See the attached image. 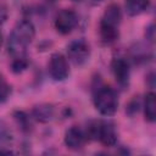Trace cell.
Returning a JSON list of instances; mask_svg holds the SVG:
<instances>
[{"mask_svg": "<svg viewBox=\"0 0 156 156\" xmlns=\"http://www.w3.org/2000/svg\"><path fill=\"white\" fill-rule=\"evenodd\" d=\"M34 35H35L34 24L28 20L20 21L13 27V29L9 37V41H7L9 52L13 57L24 56L26 49L33 41Z\"/></svg>", "mask_w": 156, "mask_h": 156, "instance_id": "obj_1", "label": "cell"}, {"mask_svg": "<svg viewBox=\"0 0 156 156\" xmlns=\"http://www.w3.org/2000/svg\"><path fill=\"white\" fill-rule=\"evenodd\" d=\"M111 68H112V73L118 85H121L122 88L127 87L129 83V77H130L129 62L124 57H115L111 62Z\"/></svg>", "mask_w": 156, "mask_h": 156, "instance_id": "obj_8", "label": "cell"}, {"mask_svg": "<svg viewBox=\"0 0 156 156\" xmlns=\"http://www.w3.org/2000/svg\"><path fill=\"white\" fill-rule=\"evenodd\" d=\"M11 94V88L7 80L4 78V76L0 74V104H4Z\"/></svg>", "mask_w": 156, "mask_h": 156, "instance_id": "obj_15", "label": "cell"}, {"mask_svg": "<svg viewBox=\"0 0 156 156\" xmlns=\"http://www.w3.org/2000/svg\"><path fill=\"white\" fill-rule=\"evenodd\" d=\"M87 134L77 126H72L65 133V144L71 150H79L84 146L87 141Z\"/></svg>", "mask_w": 156, "mask_h": 156, "instance_id": "obj_9", "label": "cell"}, {"mask_svg": "<svg viewBox=\"0 0 156 156\" xmlns=\"http://www.w3.org/2000/svg\"><path fill=\"white\" fill-rule=\"evenodd\" d=\"M27 66H28V62L26 60V56H17V57H13L12 60L11 69L15 73H21L27 68Z\"/></svg>", "mask_w": 156, "mask_h": 156, "instance_id": "obj_14", "label": "cell"}, {"mask_svg": "<svg viewBox=\"0 0 156 156\" xmlns=\"http://www.w3.org/2000/svg\"><path fill=\"white\" fill-rule=\"evenodd\" d=\"M1 39H2V38H1V33H0V45H1Z\"/></svg>", "mask_w": 156, "mask_h": 156, "instance_id": "obj_18", "label": "cell"}, {"mask_svg": "<svg viewBox=\"0 0 156 156\" xmlns=\"http://www.w3.org/2000/svg\"><path fill=\"white\" fill-rule=\"evenodd\" d=\"M90 56V46L84 39H76L71 41L67 46V57L68 60L76 65H84Z\"/></svg>", "mask_w": 156, "mask_h": 156, "instance_id": "obj_5", "label": "cell"}, {"mask_svg": "<svg viewBox=\"0 0 156 156\" xmlns=\"http://www.w3.org/2000/svg\"><path fill=\"white\" fill-rule=\"evenodd\" d=\"M78 23V16L73 10H61L55 18V28L61 34L71 33Z\"/></svg>", "mask_w": 156, "mask_h": 156, "instance_id": "obj_7", "label": "cell"}, {"mask_svg": "<svg viewBox=\"0 0 156 156\" xmlns=\"http://www.w3.org/2000/svg\"><path fill=\"white\" fill-rule=\"evenodd\" d=\"M33 115L38 121L48 122L52 117V107L49 105H40L33 110Z\"/></svg>", "mask_w": 156, "mask_h": 156, "instance_id": "obj_12", "label": "cell"}, {"mask_svg": "<svg viewBox=\"0 0 156 156\" xmlns=\"http://www.w3.org/2000/svg\"><path fill=\"white\" fill-rule=\"evenodd\" d=\"M145 35L149 40H154V24H150L147 28H146V32H145Z\"/></svg>", "mask_w": 156, "mask_h": 156, "instance_id": "obj_16", "label": "cell"}, {"mask_svg": "<svg viewBox=\"0 0 156 156\" xmlns=\"http://www.w3.org/2000/svg\"><path fill=\"white\" fill-rule=\"evenodd\" d=\"M144 115H145L146 121L155 122V119H156V102H155V94L154 93H149L145 96Z\"/></svg>", "mask_w": 156, "mask_h": 156, "instance_id": "obj_11", "label": "cell"}, {"mask_svg": "<svg viewBox=\"0 0 156 156\" xmlns=\"http://www.w3.org/2000/svg\"><path fill=\"white\" fill-rule=\"evenodd\" d=\"M87 138L96 139L105 146H113L117 143L115 124L110 121H93L87 128Z\"/></svg>", "mask_w": 156, "mask_h": 156, "instance_id": "obj_3", "label": "cell"}, {"mask_svg": "<svg viewBox=\"0 0 156 156\" xmlns=\"http://www.w3.org/2000/svg\"><path fill=\"white\" fill-rule=\"evenodd\" d=\"M149 2L150 0H126V12L129 16H138L147 9Z\"/></svg>", "mask_w": 156, "mask_h": 156, "instance_id": "obj_10", "label": "cell"}, {"mask_svg": "<svg viewBox=\"0 0 156 156\" xmlns=\"http://www.w3.org/2000/svg\"><path fill=\"white\" fill-rule=\"evenodd\" d=\"M11 143H12L11 129L4 121H0V149L9 146Z\"/></svg>", "mask_w": 156, "mask_h": 156, "instance_id": "obj_13", "label": "cell"}, {"mask_svg": "<svg viewBox=\"0 0 156 156\" xmlns=\"http://www.w3.org/2000/svg\"><path fill=\"white\" fill-rule=\"evenodd\" d=\"M122 20L121 9L117 4H110L100 21V37L106 44L113 43L118 38V27Z\"/></svg>", "mask_w": 156, "mask_h": 156, "instance_id": "obj_2", "label": "cell"}, {"mask_svg": "<svg viewBox=\"0 0 156 156\" xmlns=\"http://www.w3.org/2000/svg\"><path fill=\"white\" fill-rule=\"evenodd\" d=\"M72 1H74V2H79V1H82V0H72Z\"/></svg>", "mask_w": 156, "mask_h": 156, "instance_id": "obj_17", "label": "cell"}, {"mask_svg": "<svg viewBox=\"0 0 156 156\" xmlns=\"http://www.w3.org/2000/svg\"><path fill=\"white\" fill-rule=\"evenodd\" d=\"M48 71L54 80H65L69 74V66L67 58L60 52L52 54L48 63Z\"/></svg>", "mask_w": 156, "mask_h": 156, "instance_id": "obj_6", "label": "cell"}, {"mask_svg": "<svg viewBox=\"0 0 156 156\" xmlns=\"http://www.w3.org/2000/svg\"><path fill=\"white\" fill-rule=\"evenodd\" d=\"M95 1H102V0H95Z\"/></svg>", "mask_w": 156, "mask_h": 156, "instance_id": "obj_19", "label": "cell"}, {"mask_svg": "<svg viewBox=\"0 0 156 156\" xmlns=\"http://www.w3.org/2000/svg\"><path fill=\"white\" fill-rule=\"evenodd\" d=\"M94 106L102 116H112L118 108V98L110 87H101L94 94Z\"/></svg>", "mask_w": 156, "mask_h": 156, "instance_id": "obj_4", "label": "cell"}]
</instances>
